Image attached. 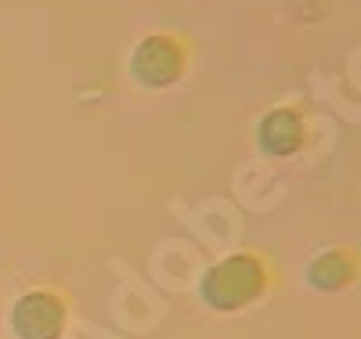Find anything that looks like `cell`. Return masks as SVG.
<instances>
[{"label": "cell", "instance_id": "6da1fadb", "mask_svg": "<svg viewBox=\"0 0 361 339\" xmlns=\"http://www.w3.org/2000/svg\"><path fill=\"white\" fill-rule=\"evenodd\" d=\"M260 289H264V267L253 257H231L206 274L202 300L214 311H235V307H246Z\"/></svg>", "mask_w": 361, "mask_h": 339}, {"label": "cell", "instance_id": "7a4b0ae2", "mask_svg": "<svg viewBox=\"0 0 361 339\" xmlns=\"http://www.w3.org/2000/svg\"><path fill=\"white\" fill-rule=\"evenodd\" d=\"M62 321H66V307L51 292H29L11 311V328L18 332V339H58Z\"/></svg>", "mask_w": 361, "mask_h": 339}, {"label": "cell", "instance_id": "3957f363", "mask_svg": "<svg viewBox=\"0 0 361 339\" xmlns=\"http://www.w3.org/2000/svg\"><path fill=\"white\" fill-rule=\"evenodd\" d=\"M134 76L148 87H166L180 76V47L166 37L145 40L134 54Z\"/></svg>", "mask_w": 361, "mask_h": 339}, {"label": "cell", "instance_id": "277c9868", "mask_svg": "<svg viewBox=\"0 0 361 339\" xmlns=\"http://www.w3.org/2000/svg\"><path fill=\"white\" fill-rule=\"evenodd\" d=\"M300 141H304V119L293 109H279L260 123V144L271 156H289L300 148Z\"/></svg>", "mask_w": 361, "mask_h": 339}, {"label": "cell", "instance_id": "5b68a950", "mask_svg": "<svg viewBox=\"0 0 361 339\" xmlns=\"http://www.w3.org/2000/svg\"><path fill=\"white\" fill-rule=\"evenodd\" d=\"M350 278V257L347 253H329L311 264V282L322 289H336Z\"/></svg>", "mask_w": 361, "mask_h": 339}]
</instances>
